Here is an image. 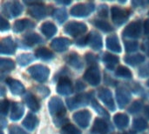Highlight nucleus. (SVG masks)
Here are the masks:
<instances>
[{
    "mask_svg": "<svg viewBox=\"0 0 149 134\" xmlns=\"http://www.w3.org/2000/svg\"><path fill=\"white\" fill-rule=\"evenodd\" d=\"M2 10L6 16H8L10 17H17L23 11V6L17 1L11 2V3L10 2H5L3 4Z\"/></svg>",
    "mask_w": 149,
    "mask_h": 134,
    "instance_id": "5",
    "label": "nucleus"
},
{
    "mask_svg": "<svg viewBox=\"0 0 149 134\" xmlns=\"http://www.w3.org/2000/svg\"><path fill=\"white\" fill-rule=\"evenodd\" d=\"M67 62L69 65H71L76 69H81L83 67V63L79 55L76 53H72L71 55H69L67 58Z\"/></svg>",
    "mask_w": 149,
    "mask_h": 134,
    "instance_id": "29",
    "label": "nucleus"
},
{
    "mask_svg": "<svg viewBox=\"0 0 149 134\" xmlns=\"http://www.w3.org/2000/svg\"><path fill=\"white\" fill-rule=\"evenodd\" d=\"M91 103H92V106H93V109L97 112L98 114H100V115H101V116H103V117H105V118H107V119H109V115H108L107 112L103 107H101V106L99 105V103H98L94 99H92V102H91Z\"/></svg>",
    "mask_w": 149,
    "mask_h": 134,
    "instance_id": "37",
    "label": "nucleus"
},
{
    "mask_svg": "<svg viewBox=\"0 0 149 134\" xmlns=\"http://www.w3.org/2000/svg\"><path fill=\"white\" fill-rule=\"evenodd\" d=\"M6 83L13 94L20 95L24 92V87L21 84V82H19L18 80L13 79V78H7Z\"/></svg>",
    "mask_w": 149,
    "mask_h": 134,
    "instance_id": "19",
    "label": "nucleus"
},
{
    "mask_svg": "<svg viewBox=\"0 0 149 134\" xmlns=\"http://www.w3.org/2000/svg\"><path fill=\"white\" fill-rule=\"evenodd\" d=\"M0 67L3 72L11 71L15 68V64L11 59L9 58H1L0 60Z\"/></svg>",
    "mask_w": 149,
    "mask_h": 134,
    "instance_id": "34",
    "label": "nucleus"
},
{
    "mask_svg": "<svg viewBox=\"0 0 149 134\" xmlns=\"http://www.w3.org/2000/svg\"><path fill=\"white\" fill-rule=\"evenodd\" d=\"M48 108H49L51 114L55 116L56 119L62 118L63 115H65V109L63 101L60 99L56 98V97L52 98L50 100V102L48 104Z\"/></svg>",
    "mask_w": 149,
    "mask_h": 134,
    "instance_id": "3",
    "label": "nucleus"
},
{
    "mask_svg": "<svg viewBox=\"0 0 149 134\" xmlns=\"http://www.w3.org/2000/svg\"><path fill=\"white\" fill-rule=\"evenodd\" d=\"M87 44L93 50L99 51L103 46L102 37H101V36L98 32L92 31L89 35H87Z\"/></svg>",
    "mask_w": 149,
    "mask_h": 134,
    "instance_id": "12",
    "label": "nucleus"
},
{
    "mask_svg": "<svg viewBox=\"0 0 149 134\" xmlns=\"http://www.w3.org/2000/svg\"><path fill=\"white\" fill-rule=\"evenodd\" d=\"M141 21H135L131 24H129L126 29L123 31V36L132 38H138L141 35Z\"/></svg>",
    "mask_w": 149,
    "mask_h": 134,
    "instance_id": "9",
    "label": "nucleus"
},
{
    "mask_svg": "<svg viewBox=\"0 0 149 134\" xmlns=\"http://www.w3.org/2000/svg\"><path fill=\"white\" fill-rule=\"evenodd\" d=\"M24 100L25 103L27 105V106L33 112H37L39 110V104L38 102V100L36 99V98L31 94V93H28L25 95L24 97Z\"/></svg>",
    "mask_w": 149,
    "mask_h": 134,
    "instance_id": "26",
    "label": "nucleus"
},
{
    "mask_svg": "<svg viewBox=\"0 0 149 134\" xmlns=\"http://www.w3.org/2000/svg\"><path fill=\"white\" fill-rule=\"evenodd\" d=\"M36 56H37V58H38L42 60H51L54 58L53 53L45 47L38 48L36 51Z\"/></svg>",
    "mask_w": 149,
    "mask_h": 134,
    "instance_id": "27",
    "label": "nucleus"
},
{
    "mask_svg": "<svg viewBox=\"0 0 149 134\" xmlns=\"http://www.w3.org/2000/svg\"><path fill=\"white\" fill-rule=\"evenodd\" d=\"M52 17H53V18L56 19L58 23L62 24V23H64V22L67 19V12H66L65 9H64V8L56 9V10L52 12Z\"/></svg>",
    "mask_w": 149,
    "mask_h": 134,
    "instance_id": "30",
    "label": "nucleus"
},
{
    "mask_svg": "<svg viewBox=\"0 0 149 134\" xmlns=\"http://www.w3.org/2000/svg\"><path fill=\"white\" fill-rule=\"evenodd\" d=\"M139 74H140L142 78L147 77V76H149V63L147 65H145V66H143L142 68H141V70H140V72H139Z\"/></svg>",
    "mask_w": 149,
    "mask_h": 134,
    "instance_id": "45",
    "label": "nucleus"
},
{
    "mask_svg": "<svg viewBox=\"0 0 149 134\" xmlns=\"http://www.w3.org/2000/svg\"><path fill=\"white\" fill-rule=\"evenodd\" d=\"M144 31L147 35H149V19H147L144 23Z\"/></svg>",
    "mask_w": 149,
    "mask_h": 134,
    "instance_id": "48",
    "label": "nucleus"
},
{
    "mask_svg": "<svg viewBox=\"0 0 149 134\" xmlns=\"http://www.w3.org/2000/svg\"><path fill=\"white\" fill-rule=\"evenodd\" d=\"M129 17V11L127 10L113 6L112 7V19L116 25H121L127 22Z\"/></svg>",
    "mask_w": 149,
    "mask_h": 134,
    "instance_id": "6",
    "label": "nucleus"
},
{
    "mask_svg": "<svg viewBox=\"0 0 149 134\" xmlns=\"http://www.w3.org/2000/svg\"><path fill=\"white\" fill-rule=\"evenodd\" d=\"M107 47L109 50H111L112 51H114L117 53H120L121 51L120 41H119V38L116 35L109 36L107 38Z\"/></svg>",
    "mask_w": 149,
    "mask_h": 134,
    "instance_id": "20",
    "label": "nucleus"
},
{
    "mask_svg": "<svg viewBox=\"0 0 149 134\" xmlns=\"http://www.w3.org/2000/svg\"><path fill=\"white\" fill-rule=\"evenodd\" d=\"M139 44L137 42L133 41H126L125 42V48L127 52H134L138 50Z\"/></svg>",
    "mask_w": 149,
    "mask_h": 134,
    "instance_id": "40",
    "label": "nucleus"
},
{
    "mask_svg": "<svg viewBox=\"0 0 149 134\" xmlns=\"http://www.w3.org/2000/svg\"><path fill=\"white\" fill-rule=\"evenodd\" d=\"M34 27V24L28 19H20L17 20L13 26V31L15 32H21L26 29H31Z\"/></svg>",
    "mask_w": 149,
    "mask_h": 134,
    "instance_id": "21",
    "label": "nucleus"
},
{
    "mask_svg": "<svg viewBox=\"0 0 149 134\" xmlns=\"http://www.w3.org/2000/svg\"><path fill=\"white\" fill-rule=\"evenodd\" d=\"M142 108V103L141 101H134L133 103V105L128 108V112L130 113H133V114H135V113H138Z\"/></svg>",
    "mask_w": 149,
    "mask_h": 134,
    "instance_id": "41",
    "label": "nucleus"
},
{
    "mask_svg": "<svg viewBox=\"0 0 149 134\" xmlns=\"http://www.w3.org/2000/svg\"><path fill=\"white\" fill-rule=\"evenodd\" d=\"M124 60L128 65L132 66H135L137 65L143 63L145 61V57L141 54H137V55H133V56H127L124 58Z\"/></svg>",
    "mask_w": 149,
    "mask_h": 134,
    "instance_id": "28",
    "label": "nucleus"
},
{
    "mask_svg": "<svg viewBox=\"0 0 149 134\" xmlns=\"http://www.w3.org/2000/svg\"><path fill=\"white\" fill-rule=\"evenodd\" d=\"M41 31L45 37H52L57 33V27L51 22H45L41 25Z\"/></svg>",
    "mask_w": 149,
    "mask_h": 134,
    "instance_id": "23",
    "label": "nucleus"
},
{
    "mask_svg": "<svg viewBox=\"0 0 149 134\" xmlns=\"http://www.w3.org/2000/svg\"><path fill=\"white\" fill-rule=\"evenodd\" d=\"M147 127H148V123L144 119L139 118V119H134V128L136 131L142 132L145 129H147Z\"/></svg>",
    "mask_w": 149,
    "mask_h": 134,
    "instance_id": "36",
    "label": "nucleus"
},
{
    "mask_svg": "<svg viewBox=\"0 0 149 134\" xmlns=\"http://www.w3.org/2000/svg\"><path fill=\"white\" fill-rule=\"evenodd\" d=\"M24 38L25 42L27 44H31V45L43 43V38L39 35H38L37 33H29V34H26Z\"/></svg>",
    "mask_w": 149,
    "mask_h": 134,
    "instance_id": "32",
    "label": "nucleus"
},
{
    "mask_svg": "<svg viewBox=\"0 0 149 134\" xmlns=\"http://www.w3.org/2000/svg\"><path fill=\"white\" fill-rule=\"evenodd\" d=\"M35 59V57L32 54H21L17 58V62L21 66H25L31 63Z\"/></svg>",
    "mask_w": 149,
    "mask_h": 134,
    "instance_id": "33",
    "label": "nucleus"
},
{
    "mask_svg": "<svg viewBox=\"0 0 149 134\" xmlns=\"http://www.w3.org/2000/svg\"><path fill=\"white\" fill-rule=\"evenodd\" d=\"M103 61L107 64V67L109 69H113L117 63H119V58L112 55L110 53H106L103 57Z\"/></svg>",
    "mask_w": 149,
    "mask_h": 134,
    "instance_id": "31",
    "label": "nucleus"
},
{
    "mask_svg": "<svg viewBox=\"0 0 149 134\" xmlns=\"http://www.w3.org/2000/svg\"><path fill=\"white\" fill-rule=\"evenodd\" d=\"M70 44H71L70 40L66 37H57L52 40L51 46L56 51L61 52V51H65L69 47Z\"/></svg>",
    "mask_w": 149,
    "mask_h": 134,
    "instance_id": "17",
    "label": "nucleus"
},
{
    "mask_svg": "<svg viewBox=\"0 0 149 134\" xmlns=\"http://www.w3.org/2000/svg\"><path fill=\"white\" fill-rule=\"evenodd\" d=\"M24 109L22 104L20 103H14L12 105V109H11V113H10V119L11 120L17 121L18 119H20L22 118V116L24 115Z\"/></svg>",
    "mask_w": 149,
    "mask_h": 134,
    "instance_id": "22",
    "label": "nucleus"
},
{
    "mask_svg": "<svg viewBox=\"0 0 149 134\" xmlns=\"http://www.w3.org/2000/svg\"><path fill=\"white\" fill-rule=\"evenodd\" d=\"M59 3H63V4H69L71 3V1H68V2H65V1H61V2H58Z\"/></svg>",
    "mask_w": 149,
    "mask_h": 134,
    "instance_id": "52",
    "label": "nucleus"
},
{
    "mask_svg": "<svg viewBox=\"0 0 149 134\" xmlns=\"http://www.w3.org/2000/svg\"><path fill=\"white\" fill-rule=\"evenodd\" d=\"M146 42H147V41H146ZM146 51H147L148 56L149 57V40L147 42V50H146Z\"/></svg>",
    "mask_w": 149,
    "mask_h": 134,
    "instance_id": "51",
    "label": "nucleus"
},
{
    "mask_svg": "<svg viewBox=\"0 0 149 134\" xmlns=\"http://www.w3.org/2000/svg\"><path fill=\"white\" fill-rule=\"evenodd\" d=\"M76 87H77V90H78V91H81V90H83V89L85 88V85H84L80 81H79V82L77 83V85H76Z\"/></svg>",
    "mask_w": 149,
    "mask_h": 134,
    "instance_id": "49",
    "label": "nucleus"
},
{
    "mask_svg": "<svg viewBox=\"0 0 149 134\" xmlns=\"http://www.w3.org/2000/svg\"><path fill=\"white\" fill-rule=\"evenodd\" d=\"M86 61L89 64H94L96 62V58L93 54H87L86 57Z\"/></svg>",
    "mask_w": 149,
    "mask_h": 134,
    "instance_id": "47",
    "label": "nucleus"
},
{
    "mask_svg": "<svg viewBox=\"0 0 149 134\" xmlns=\"http://www.w3.org/2000/svg\"><path fill=\"white\" fill-rule=\"evenodd\" d=\"M73 120L77 123L78 126H79L82 128H86L91 120V113L85 110V111H80L78 112H75L72 116Z\"/></svg>",
    "mask_w": 149,
    "mask_h": 134,
    "instance_id": "10",
    "label": "nucleus"
},
{
    "mask_svg": "<svg viewBox=\"0 0 149 134\" xmlns=\"http://www.w3.org/2000/svg\"><path fill=\"white\" fill-rule=\"evenodd\" d=\"M113 121H114V124L116 125V126L119 129H124L129 124V119H128L127 115H126L124 113L116 114L114 116V118H113Z\"/></svg>",
    "mask_w": 149,
    "mask_h": 134,
    "instance_id": "24",
    "label": "nucleus"
},
{
    "mask_svg": "<svg viewBox=\"0 0 149 134\" xmlns=\"http://www.w3.org/2000/svg\"><path fill=\"white\" fill-rule=\"evenodd\" d=\"M87 30V26L84 23L80 22H70L65 27V31L66 34L72 37H77L85 33Z\"/></svg>",
    "mask_w": 149,
    "mask_h": 134,
    "instance_id": "7",
    "label": "nucleus"
},
{
    "mask_svg": "<svg viewBox=\"0 0 149 134\" xmlns=\"http://www.w3.org/2000/svg\"><path fill=\"white\" fill-rule=\"evenodd\" d=\"M38 125V119L35 115L30 113L26 116L24 120L23 121V126L29 131H32Z\"/></svg>",
    "mask_w": 149,
    "mask_h": 134,
    "instance_id": "25",
    "label": "nucleus"
},
{
    "mask_svg": "<svg viewBox=\"0 0 149 134\" xmlns=\"http://www.w3.org/2000/svg\"><path fill=\"white\" fill-rule=\"evenodd\" d=\"M10 108V102L6 99L2 100L1 105H0V112L2 115H7Z\"/></svg>",
    "mask_w": 149,
    "mask_h": 134,
    "instance_id": "42",
    "label": "nucleus"
},
{
    "mask_svg": "<svg viewBox=\"0 0 149 134\" xmlns=\"http://www.w3.org/2000/svg\"><path fill=\"white\" fill-rule=\"evenodd\" d=\"M116 98H117L119 106L120 108H123L129 103L131 99V94L127 89L120 87L116 92Z\"/></svg>",
    "mask_w": 149,
    "mask_h": 134,
    "instance_id": "14",
    "label": "nucleus"
},
{
    "mask_svg": "<svg viewBox=\"0 0 149 134\" xmlns=\"http://www.w3.org/2000/svg\"><path fill=\"white\" fill-rule=\"evenodd\" d=\"M10 29V24L5 20L3 17H0V30L2 31H8Z\"/></svg>",
    "mask_w": 149,
    "mask_h": 134,
    "instance_id": "44",
    "label": "nucleus"
},
{
    "mask_svg": "<svg viewBox=\"0 0 149 134\" xmlns=\"http://www.w3.org/2000/svg\"><path fill=\"white\" fill-rule=\"evenodd\" d=\"M61 134H81V132L74 126L69 124V125L65 126L62 128Z\"/></svg>",
    "mask_w": 149,
    "mask_h": 134,
    "instance_id": "39",
    "label": "nucleus"
},
{
    "mask_svg": "<svg viewBox=\"0 0 149 134\" xmlns=\"http://www.w3.org/2000/svg\"><path fill=\"white\" fill-rule=\"evenodd\" d=\"M57 92L60 95H70L72 92V85L71 80L67 77H62L57 86Z\"/></svg>",
    "mask_w": 149,
    "mask_h": 134,
    "instance_id": "11",
    "label": "nucleus"
},
{
    "mask_svg": "<svg viewBox=\"0 0 149 134\" xmlns=\"http://www.w3.org/2000/svg\"><path fill=\"white\" fill-rule=\"evenodd\" d=\"M9 134H28L17 126H12L9 129Z\"/></svg>",
    "mask_w": 149,
    "mask_h": 134,
    "instance_id": "43",
    "label": "nucleus"
},
{
    "mask_svg": "<svg viewBox=\"0 0 149 134\" xmlns=\"http://www.w3.org/2000/svg\"><path fill=\"white\" fill-rule=\"evenodd\" d=\"M15 43L12 40L11 37H4L2 42H1V47H0V52L1 54H6V55H10L15 52Z\"/></svg>",
    "mask_w": 149,
    "mask_h": 134,
    "instance_id": "15",
    "label": "nucleus"
},
{
    "mask_svg": "<svg viewBox=\"0 0 149 134\" xmlns=\"http://www.w3.org/2000/svg\"><path fill=\"white\" fill-rule=\"evenodd\" d=\"M148 86H149V80H148Z\"/></svg>",
    "mask_w": 149,
    "mask_h": 134,
    "instance_id": "53",
    "label": "nucleus"
},
{
    "mask_svg": "<svg viewBox=\"0 0 149 134\" xmlns=\"http://www.w3.org/2000/svg\"><path fill=\"white\" fill-rule=\"evenodd\" d=\"M95 9V6L93 3H79L73 6L71 10V15L78 17H87L91 12H93Z\"/></svg>",
    "mask_w": 149,
    "mask_h": 134,
    "instance_id": "2",
    "label": "nucleus"
},
{
    "mask_svg": "<svg viewBox=\"0 0 149 134\" xmlns=\"http://www.w3.org/2000/svg\"><path fill=\"white\" fill-rule=\"evenodd\" d=\"M84 78L91 85H99L100 83V72L99 68L95 65H93L88 68V70H86L84 75Z\"/></svg>",
    "mask_w": 149,
    "mask_h": 134,
    "instance_id": "8",
    "label": "nucleus"
},
{
    "mask_svg": "<svg viewBox=\"0 0 149 134\" xmlns=\"http://www.w3.org/2000/svg\"><path fill=\"white\" fill-rule=\"evenodd\" d=\"M100 15L102 17H107V5H100L99 8Z\"/></svg>",
    "mask_w": 149,
    "mask_h": 134,
    "instance_id": "46",
    "label": "nucleus"
},
{
    "mask_svg": "<svg viewBox=\"0 0 149 134\" xmlns=\"http://www.w3.org/2000/svg\"><path fill=\"white\" fill-rule=\"evenodd\" d=\"M145 115L149 119V106H146V108H145Z\"/></svg>",
    "mask_w": 149,
    "mask_h": 134,
    "instance_id": "50",
    "label": "nucleus"
},
{
    "mask_svg": "<svg viewBox=\"0 0 149 134\" xmlns=\"http://www.w3.org/2000/svg\"><path fill=\"white\" fill-rule=\"evenodd\" d=\"M116 76L120 78H131L132 73L129 69L124 66H120L117 69L116 71Z\"/></svg>",
    "mask_w": 149,
    "mask_h": 134,
    "instance_id": "38",
    "label": "nucleus"
},
{
    "mask_svg": "<svg viewBox=\"0 0 149 134\" xmlns=\"http://www.w3.org/2000/svg\"><path fill=\"white\" fill-rule=\"evenodd\" d=\"M91 99H92V98H91L90 94H88V93L80 94V95H79L77 97L67 99H66V104H67L69 109L74 110V109L79 108L80 106H86L91 101Z\"/></svg>",
    "mask_w": 149,
    "mask_h": 134,
    "instance_id": "4",
    "label": "nucleus"
},
{
    "mask_svg": "<svg viewBox=\"0 0 149 134\" xmlns=\"http://www.w3.org/2000/svg\"><path fill=\"white\" fill-rule=\"evenodd\" d=\"M28 72L33 79L40 83L46 81L50 74L49 69L46 66L41 65H35L30 67L28 69Z\"/></svg>",
    "mask_w": 149,
    "mask_h": 134,
    "instance_id": "1",
    "label": "nucleus"
},
{
    "mask_svg": "<svg viewBox=\"0 0 149 134\" xmlns=\"http://www.w3.org/2000/svg\"><path fill=\"white\" fill-rule=\"evenodd\" d=\"M29 14L37 18V19H42L46 16V9L45 6H43L40 3H37L35 4H33L32 6L30 7L29 10H28Z\"/></svg>",
    "mask_w": 149,
    "mask_h": 134,
    "instance_id": "16",
    "label": "nucleus"
},
{
    "mask_svg": "<svg viewBox=\"0 0 149 134\" xmlns=\"http://www.w3.org/2000/svg\"><path fill=\"white\" fill-rule=\"evenodd\" d=\"M109 132V126L104 119H96L92 129L93 134H107Z\"/></svg>",
    "mask_w": 149,
    "mask_h": 134,
    "instance_id": "18",
    "label": "nucleus"
},
{
    "mask_svg": "<svg viewBox=\"0 0 149 134\" xmlns=\"http://www.w3.org/2000/svg\"><path fill=\"white\" fill-rule=\"evenodd\" d=\"M99 98L110 110L112 111L115 110L113 95H112V92L108 89H101L99 92Z\"/></svg>",
    "mask_w": 149,
    "mask_h": 134,
    "instance_id": "13",
    "label": "nucleus"
},
{
    "mask_svg": "<svg viewBox=\"0 0 149 134\" xmlns=\"http://www.w3.org/2000/svg\"><path fill=\"white\" fill-rule=\"evenodd\" d=\"M94 25L99 28L100 30L105 31V32H109L113 31L112 26L110 25V24L107 21L104 20H95L94 21Z\"/></svg>",
    "mask_w": 149,
    "mask_h": 134,
    "instance_id": "35",
    "label": "nucleus"
},
{
    "mask_svg": "<svg viewBox=\"0 0 149 134\" xmlns=\"http://www.w3.org/2000/svg\"><path fill=\"white\" fill-rule=\"evenodd\" d=\"M148 14H149V12H148Z\"/></svg>",
    "mask_w": 149,
    "mask_h": 134,
    "instance_id": "54",
    "label": "nucleus"
}]
</instances>
